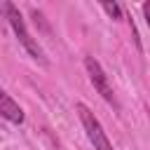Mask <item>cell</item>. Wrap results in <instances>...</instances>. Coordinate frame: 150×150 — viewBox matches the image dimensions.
<instances>
[{"label":"cell","mask_w":150,"mask_h":150,"mask_svg":"<svg viewBox=\"0 0 150 150\" xmlns=\"http://www.w3.org/2000/svg\"><path fill=\"white\" fill-rule=\"evenodd\" d=\"M2 9H5V14H7V19H9V23H12V28H14V33H16V38H19V42L23 45V49L35 59V61H40V63H47V59H45V52H42V47L38 45V40L28 33V28H26V21H23V16H21V12L12 5V2H5L2 5Z\"/></svg>","instance_id":"1"},{"label":"cell","mask_w":150,"mask_h":150,"mask_svg":"<svg viewBox=\"0 0 150 150\" xmlns=\"http://www.w3.org/2000/svg\"><path fill=\"white\" fill-rule=\"evenodd\" d=\"M75 108H77V115H80V120H82V127H84V131H87L94 150H112V143L108 141V136H105L101 122L94 117V112H91L84 103H77Z\"/></svg>","instance_id":"2"},{"label":"cell","mask_w":150,"mask_h":150,"mask_svg":"<svg viewBox=\"0 0 150 150\" xmlns=\"http://www.w3.org/2000/svg\"><path fill=\"white\" fill-rule=\"evenodd\" d=\"M84 68H87V73H89V80H91V84L96 87V91L108 101V103H115V94H112V87H110V82H108V75L103 73V68H101V63L94 59V56H87L84 59Z\"/></svg>","instance_id":"3"},{"label":"cell","mask_w":150,"mask_h":150,"mask_svg":"<svg viewBox=\"0 0 150 150\" xmlns=\"http://www.w3.org/2000/svg\"><path fill=\"white\" fill-rule=\"evenodd\" d=\"M0 117H5L12 124H21L23 122V110L19 108V103H14L2 89H0Z\"/></svg>","instance_id":"4"},{"label":"cell","mask_w":150,"mask_h":150,"mask_svg":"<svg viewBox=\"0 0 150 150\" xmlns=\"http://www.w3.org/2000/svg\"><path fill=\"white\" fill-rule=\"evenodd\" d=\"M101 7L108 12V16H110V19H122V9H120V5H117V2H103Z\"/></svg>","instance_id":"5"}]
</instances>
